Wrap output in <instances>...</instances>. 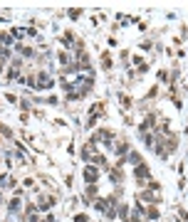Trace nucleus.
Here are the masks:
<instances>
[{
  "label": "nucleus",
  "instance_id": "f257e3e1",
  "mask_svg": "<svg viewBox=\"0 0 188 222\" xmlns=\"http://www.w3.org/2000/svg\"><path fill=\"white\" fill-rule=\"evenodd\" d=\"M84 178H87V185H92V183H96V178H99V173H96V168H92V165H87V170H84Z\"/></svg>",
  "mask_w": 188,
  "mask_h": 222
},
{
  "label": "nucleus",
  "instance_id": "f03ea898",
  "mask_svg": "<svg viewBox=\"0 0 188 222\" xmlns=\"http://www.w3.org/2000/svg\"><path fill=\"white\" fill-rule=\"evenodd\" d=\"M129 163H131V165H134V168H139V165H141V156H139V153H134V151H131V153H129Z\"/></svg>",
  "mask_w": 188,
  "mask_h": 222
},
{
  "label": "nucleus",
  "instance_id": "7ed1b4c3",
  "mask_svg": "<svg viewBox=\"0 0 188 222\" xmlns=\"http://www.w3.org/2000/svg\"><path fill=\"white\" fill-rule=\"evenodd\" d=\"M146 217H149V220H158V210L154 207V205H151V207L146 210Z\"/></svg>",
  "mask_w": 188,
  "mask_h": 222
},
{
  "label": "nucleus",
  "instance_id": "20e7f679",
  "mask_svg": "<svg viewBox=\"0 0 188 222\" xmlns=\"http://www.w3.org/2000/svg\"><path fill=\"white\" fill-rule=\"evenodd\" d=\"M7 207H10V212H17V210H20V200H17V197H12Z\"/></svg>",
  "mask_w": 188,
  "mask_h": 222
},
{
  "label": "nucleus",
  "instance_id": "39448f33",
  "mask_svg": "<svg viewBox=\"0 0 188 222\" xmlns=\"http://www.w3.org/2000/svg\"><path fill=\"white\" fill-rule=\"evenodd\" d=\"M74 222H89V217H87V215H77V217H74Z\"/></svg>",
  "mask_w": 188,
  "mask_h": 222
}]
</instances>
